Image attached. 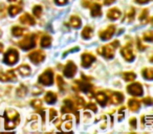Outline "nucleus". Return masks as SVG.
Masks as SVG:
<instances>
[{
    "mask_svg": "<svg viewBox=\"0 0 153 134\" xmlns=\"http://www.w3.org/2000/svg\"><path fill=\"white\" fill-rule=\"evenodd\" d=\"M149 1H151V0H135V2L140 3V4H145V3L149 2Z\"/></svg>",
    "mask_w": 153,
    "mask_h": 134,
    "instance_id": "nucleus-48",
    "label": "nucleus"
},
{
    "mask_svg": "<svg viewBox=\"0 0 153 134\" xmlns=\"http://www.w3.org/2000/svg\"><path fill=\"white\" fill-rule=\"evenodd\" d=\"M127 91H128V93H130L131 96H140L143 94V87L140 83H133L128 86Z\"/></svg>",
    "mask_w": 153,
    "mask_h": 134,
    "instance_id": "nucleus-8",
    "label": "nucleus"
},
{
    "mask_svg": "<svg viewBox=\"0 0 153 134\" xmlns=\"http://www.w3.org/2000/svg\"><path fill=\"white\" fill-rule=\"evenodd\" d=\"M24 28L22 27H19V26H14L13 28H12V34H13V36L15 37H20L22 36V35L24 34Z\"/></svg>",
    "mask_w": 153,
    "mask_h": 134,
    "instance_id": "nucleus-31",
    "label": "nucleus"
},
{
    "mask_svg": "<svg viewBox=\"0 0 153 134\" xmlns=\"http://www.w3.org/2000/svg\"><path fill=\"white\" fill-rule=\"evenodd\" d=\"M74 104L76 109H81V108H83V107H85V101L82 98H80V96H76V98H74Z\"/></svg>",
    "mask_w": 153,
    "mask_h": 134,
    "instance_id": "nucleus-28",
    "label": "nucleus"
},
{
    "mask_svg": "<svg viewBox=\"0 0 153 134\" xmlns=\"http://www.w3.org/2000/svg\"><path fill=\"white\" fill-rule=\"evenodd\" d=\"M26 92H27V88L25 87V86L22 84V85L19 86V88L17 89V96H24L26 94Z\"/></svg>",
    "mask_w": 153,
    "mask_h": 134,
    "instance_id": "nucleus-35",
    "label": "nucleus"
},
{
    "mask_svg": "<svg viewBox=\"0 0 153 134\" xmlns=\"http://www.w3.org/2000/svg\"><path fill=\"white\" fill-rule=\"evenodd\" d=\"M122 77H123V79L125 80L126 82H132L135 80L136 76L134 73H131V71H128V73H124L123 75H122Z\"/></svg>",
    "mask_w": 153,
    "mask_h": 134,
    "instance_id": "nucleus-27",
    "label": "nucleus"
},
{
    "mask_svg": "<svg viewBox=\"0 0 153 134\" xmlns=\"http://www.w3.org/2000/svg\"><path fill=\"white\" fill-rule=\"evenodd\" d=\"M148 20H149V11L147 9H145V10H143L140 15V21L142 22V23H147Z\"/></svg>",
    "mask_w": 153,
    "mask_h": 134,
    "instance_id": "nucleus-30",
    "label": "nucleus"
},
{
    "mask_svg": "<svg viewBox=\"0 0 153 134\" xmlns=\"http://www.w3.org/2000/svg\"><path fill=\"white\" fill-rule=\"evenodd\" d=\"M134 17H135V10H134L133 7H130V9L128 10L127 13H126V18H127V21L128 22L133 21Z\"/></svg>",
    "mask_w": 153,
    "mask_h": 134,
    "instance_id": "nucleus-32",
    "label": "nucleus"
},
{
    "mask_svg": "<svg viewBox=\"0 0 153 134\" xmlns=\"http://www.w3.org/2000/svg\"><path fill=\"white\" fill-rule=\"evenodd\" d=\"M128 107L131 111H137L140 107V101L135 100V98H131V100L128 101Z\"/></svg>",
    "mask_w": 153,
    "mask_h": 134,
    "instance_id": "nucleus-19",
    "label": "nucleus"
},
{
    "mask_svg": "<svg viewBox=\"0 0 153 134\" xmlns=\"http://www.w3.org/2000/svg\"><path fill=\"white\" fill-rule=\"evenodd\" d=\"M129 123H130V126H131L132 128H136V125H137V121H136V118H134V117L130 118Z\"/></svg>",
    "mask_w": 153,
    "mask_h": 134,
    "instance_id": "nucleus-43",
    "label": "nucleus"
},
{
    "mask_svg": "<svg viewBox=\"0 0 153 134\" xmlns=\"http://www.w3.org/2000/svg\"><path fill=\"white\" fill-rule=\"evenodd\" d=\"M42 92V89L41 88H37V87H34L33 88V94H40Z\"/></svg>",
    "mask_w": 153,
    "mask_h": 134,
    "instance_id": "nucleus-44",
    "label": "nucleus"
},
{
    "mask_svg": "<svg viewBox=\"0 0 153 134\" xmlns=\"http://www.w3.org/2000/svg\"><path fill=\"white\" fill-rule=\"evenodd\" d=\"M96 61V57H94L92 53H85L82 55L81 57V64L83 67H85V68H87V67H89L90 65H91L94 62Z\"/></svg>",
    "mask_w": 153,
    "mask_h": 134,
    "instance_id": "nucleus-11",
    "label": "nucleus"
},
{
    "mask_svg": "<svg viewBox=\"0 0 153 134\" xmlns=\"http://www.w3.org/2000/svg\"><path fill=\"white\" fill-rule=\"evenodd\" d=\"M143 103H144L146 106H151L152 105V98H150V96H147V98H143Z\"/></svg>",
    "mask_w": 153,
    "mask_h": 134,
    "instance_id": "nucleus-39",
    "label": "nucleus"
},
{
    "mask_svg": "<svg viewBox=\"0 0 153 134\" xmlns=\"http://www.w3.org/2000/svg\"><path fill=\"white\" fill-rule=\"evenodd\" d=\"M21 10L22 9L19 5H11V7H9V14L12 17H14V16H16L17 14H19L20 12H21Z\"/></svg>",
    "mask_w": 153,
    "mask_h": 134,
    "instance_id": "nucleus-29",
    "label": "nucleus"
},
{
    "mask_svg": "<svg viewBox=\"0 0 153 134\" xmlns=\"http://www.w3.org/2000/svg\"><path fill=\"white\" fill-rule=\"evenodd\" d=\"M2 51H3V44L0 43V53H2Z\"/></svg>",
    "mask_w": 153,
    "mask_h": 134,
    "instance_id": "nucleus-50",
    "label": "nucleus"
},
{
    "mask_svg": "<svg viewBox=\"0 0 153 134\" xmlns=\"http://www.w3.org/2000/svg\"><path fill=\"white\" fill-rule=\"evenodd\" d=\"M107 17L111 20H117L121 17V12H120V10L117 9V7H113V9H111L108 11V13H107Z\"/></svg>",
    "mask_w": 153,
    "mask_h": 134,
    "instance_id": "nucleus-18",
    "label": "nucleus"
},
{
    "mask_svg": "<svg viewBox=\"0 0 153 134\" xmlns=\"http://www.w3.org/2000/svg\"><path fill=\"white\" fill-rule=\"evenodd\" d=\"M86 108L87 109H90V110L94 111V112H97V106L94 104V103H89V104L86 106Z\"/></svg>",
    "mask_w": 153,
    "mask_h": 134,
    "instance_id": "nucleus-42",
    "label": "nucleus"
},
{
    "mask_svg": "<svg viewBox=\"0 0 153 134\" xmlns=\"http://www.w3.org/2000/svg\"><path fill=\"white\" fill-rule=\"evenodd\" d=\"M114 32H115V26L114 25H109L106 30L100 33V38L104 41L109 40V39H111V37L114 35Z\"/></svg>",
    "mask_w": 153,
    "mask_h": 134,
    "instance_id": "nucleus-12",
    "label": "nucleus"
},
{
    "mask_svg": "<svg viewBox=\"0 0 153 134\" xmlns=\"http://www.w3.org/2000/svg\"><path fill=\"white\" fill-rule=\"evenodd\" d=\"M57 82H58V86H59V88L62 90V91H64V81H63V79H62L61 76H58L57 77Z\"/></svg>",
    "mask_w": 153,
    "mask_h": 134,
    "instance_id": "nucleus-37",
    "label": "nucleus"
},
{
    "mask_svg": "<svg viewBox=\"0 0 153 134\" xmlns=\"http://www.w3.org/2000/svg\"><path fill=\"white\" fill-rule=\"evenodd\" d=\"M151 121H152V117L151 116H143V124L151 125Z\"/></svg>",
    "mask_w": 153,
    "mask_h": 134,
    "instance_id": "nucleus-41",
    "label": "nucleus"
},
{
    "mask_svg": "<svg viewBox=\"0 0 153 134\" xmlns=\"http://www.w3.org/2000/svg\"><path fill=\"white\" fill-rule=\"evenodd\" d=\"M30 105H32V107L34 109H36V110H41L42 109V101L40 100H33L32 103H30Z\"/></svg>",
    "mask_w": 153,
    "mask_h": 134,
    "instance_id": "nucleus-33",
    "label": "nucleus"
},
{
    "mask_svg": "<svg viewBox=\"0 0 153 134\" xmlns=\"http://www.w3.org/2000/svg\"><path fill=\"white\" fill-rule=\"evenodd\" d=\"M98 53L105 57L106 59H112L114 57V47L111 44L101 46L98 48Z\"/></svg>",
    "mask_w": 153,
    "mask_h": 134,
    "instance_id": "nucleus-6",
    "label": "nucleus"
},
{
    "mask_svg": "<svg viewBox=\"0 0 153 134\" xmlns=\"http://www.w3.org/2000/svg\"><path fill=\"white\" fill-rule=\"evenodd\" d=\"M18 71L21 76L23 77H27V76L30 75V67L28 65H21L18 68Z\"/></svg>",
    "mask_w": 153,
    "mask_h": 134,
    "instance_id": "nucleus-24",
    "label": "nucleus"
},
{
    "mask_svg": "<svg viewBox=\"0 0 153 134\" xmlns=\"http://www.w3.org/2000/svg\"><path fill=\"white\" fill-rule=\"evenodd\" d=\"M114 1L115 0H104V4L105 5H110V4H112Z\"/></svg>",
    "mask_w": 153,
    "mask_h": 134,
    "instance_id": "nucleus-47",
    "label": "nucleus"
},
{
    "mask_svg": "<svg viewBox=\"0 0 153 134\" xmlns=\"http://www.w3.org/2000/svg\"><path fill=\"white\" fill-rule=\"evenodd\" d=\"M65 127H66V130L70 129V128H71V121H67V123H65Z\"/></svg>",
    "mask_w": 153,
    "mask_h": 134,
    "instance_id": "nucleus-49",
    "label": "nucleus"
},
{
    "mask_svg": "<svg viewBox=\"0 0 153 134\" xmlns=\"http://www.w3.org/2000/svg\"><path fill=\"white\" fill-rule=\"evenodd\" d=\"M76 73V64L74 63L72 61H69L66 66L64 67V70H63V75L65 76L66 78H72Z\"/></svg>",
    "mask_w": 153,
    "mask_h": 134,
    "instance_id": "nucleus-9",
    "label": "nucleus"
},
{
    "mask_svg": "<svg viewBox=\"0 0 153 134\" xmlns=\"http://www.w3.org/2000/svg\"><path fill=\"white\" fill-rule=\"evenodd\" d=\"M0 36H1V32H0Z\"/></svg>",
    "mask_w": 153,
    "mask_h": 134,
    "instance_id": "nucleus-52",
    "label": "nucleus"
},
{
    "mask_svg": "<svg viewBox=\"0 0 153 134\" xmlns=\"http://www.w3.org/2000/svg\"><path fill=\"white\" fill-rule=\"evenodd\" d=\"M137 46H138V49H140V50H145V48H146V46H144V45L142 44L140 39H137Z\"/></svg>",
    "mask_w": 153,
    "mask_h": 134,
    "instance_id": "nucleus-46",
    "label": "nucleus"
},
{
    "mask_svg": "<svg viewBox=\"0 0 153 134\" xmlns=\"http://www.w3.org/2000/svg\"><path fill=\"white\" fill-rule=\"evenodd\" d=\"M94 96H96V100L98 101V103L101 105V106L102 107L106 106V104H107V102H108L109 98L105 92H97V93L94 94Z\"/></svg>",
    "mask_w": 153,
    "mask_h": 134,
    "instance_id": "nucleus-16",
    "label": "nucleus"
},
{
    "mask_svg": "<svg viewBox=\"0 0 153 134\" xmlns=\"http://www.w3.org/2000/svg\"><path fill=\"white\" fill-rule=\"evenodd\" d=\"M18 59H19V53H18V51L14 48H10L9 50L5 53L3 61H4V63L7 64V65H15L18 62Z\"/></svg>",
    "mask_w": 153,
    "mask_h": 134,
    "instance_id": "nucleus-3",
    "label": "nucleus"
},
{
    "mask_svg": "<svg viewBox=\"0 0 153 134\" xmlns=\"http://www.w3.org/2000/svg\"><path fill=\"white\" fill-rule=\"evenodd\" d=\"M121 53H122V56H123L124 59H125L126 61L132 62L134 60V53H133V51H132V49L130 48V47H128V45L122 48Z\"/></svg>",
    "mask_w": 153,
    "mask_h": 134,
    "instance_id": "nucleus-14",
    "label": "nucleus"
},
{
    "mask_svg": "<svg viewBox=\"0 0 153 134\" xmlns=\"http://www.w3.org/2000/svg\"><path fill=\"white\" fill-rule=\"evenodd\" d=\"M10 2H13V1H16V0H9Z\"/></svg>",
    "mask_w": 153,
    "mask_h": 134,
    "instance_id": "nucleus-51",
    "label": "nucleus"
},
{
    "mask_svg": "<svg viewBox=\"0 0 153 134\" xmlns=\"http://www.w3.org/2000/svg\"><path fill=\"white\" fill-rule=\"evenodd\" d=\"M28 58H30V60L34 64H39L44 60L45 55L42 50H34L33 53H30L28 55Z\"/></svg>",
    "mask_w": 153,
    "mask_h": 134,
    "instance_id": "nucleus-10",
    "label": "nucleus"
},
{
    "mask_svg": "<svg viewBox=\"0 0 153 134\" xmlns=\"http://www.w3.org/2000/svg\"><path fill=\"white\" fill-rule=\"evenodd\" d=\"M20 22L22 24H25V25H34L36 21H35L34 17H32L30 14H23L20 17Z\"/></svg>",
    "mask_w": 153,
    "mask_h": 134,
    "instance_id": "nucleus-17",
    "label": "nucleus"
},
{
    "mask_svg": "<svg viewBox=\"0 0 153 134\" xmlns=\"http://www.w3.org/2000/svg\"><path fill=\"white\" fill-rule=\"evenodd\" d=\"M109 98H110L111 103L114 105H117V104H121L122 102L124 101V96L121 93V92H110L109 94Z\"/></svg>",
    "mask_w": 153,
    "mask_h": 134,
    "instance_id": "nucleus-15",
    "label": "nucleus"
},
{
    "mask_svg": "<svg viewBox=\"0 0 153 134\" xmlns=\"http://www.w3.org/2000/svg\"><path fill=\"white\" fill-rule=\"evenodd\" d=\"M69 23L74 28H79L80 26H81L82 22H81V19H80L79 17H76V16H72L69 20Z\"/></svg>",
    "mask_w": 153,
    "mask_h": 134,
    "instance_id": "nucleus-23",
    "label": "nucleus"
},
{
    "mask_svg": "<svg viewBox=\"0 0 153 134\" xmlns=\"http://www.w3.org/2000/svg\"><path fill=\"white\" fill-rule=\"evenodd\" d=\"M56 117H57V111H56L55 109H51V110H49V119L53 121L56 119Z\"/></svg>",
    "mask_w": 153,
    "mask_h": 134,
    "instance_id": "nucleus-38",
    "label": "nucleus"
},
{
    "mask_svg": "<svg viewBox=\"0 0 153 134\" xmlns=\"http://www.w3.org/2000/svg\"><path fill=\"white\" fill-rule=\"evenodd\" d=\"M0 81L2 82L16 81V75L14 73V70H7L5 73H0Z\"/></svg>",
    "mask_w": 153,
    "mask_h": 134,
    "instance_id": "nucleus-13",
    "label": "nucleus"
},
{
    "mask_svg": "<svg viewBox=\"0 0 153 134\" xmlns=\"http://www.w3.org/2000/svg\"><path fill=\"white\" fill-rule=\"evenodd\" d=\"M20 123V115L14 109H7L4 112V127L7 130H13Z\"/></svg>",
    "mask_w": 153,
    "mask_h": 134,
    "instance_id": "nucleus-1",
    "label": "nucleus"
},
{
    "mask_svg": "<svg viewBox=\"0 0 153 134\" xmlns=\"http://www.w3.org/2000/svg\"><path fill=\"white\" fill-rule=\"evenodd\" d=\"M68 0H55V2L57 3L58 5H64L67 3Z\"/></svg>",
    "mask_w": 153,
    "mask_h": 134,
    "instance_id": "nucleus-45",
    "label": "nucleus"
},
{
    "mask_svg": "<svg viewBox=\"0 0 153 134\" xmlns=\"http://www.w3.org/2000/svg\"><path fill=\"white\" fill-rule=\"evenodd\" d=\"M36 41H37V35L36 34H30L21 40L18 45H19L20 48L24 49V50H28V49H32L36 46Z\"/></svg>",
    "mask_w": 153,
    "mask_h": 134,
    "instance_id": "nucleus-2",
    "label": "nucleus"
},
{
    "mask_svg": "<svg viewBox=\"0 0 153 134\" xmlns=\"http://www.w3.org/2000/svg\"><path fill=\"white\" fill-rule=\"evenodd\" d=\"M82 78H83V80L76 81V82H74V84L78 86V89H79V90L85 92V93H88V92H90L92 90V85L86 81V80H87V78H86L84 75H82Z\"/></svg>",
    "mask_w": 153,
    "mask_h": 134,
    "instance_id": "nucleus-7",
    "label": "nucleus"
},
{
    "mask_svg": "<svg viewBox=\"0 0 153 134\" xmlns=\"http://www.w3.org/2000/svg\"><path fill=\"white\" fill-rule=\"evenodd\" d=\"M144 40L147 42H151L153 40V33L152 32H147L144 34Z\"/></svg>",
    "mask_w": 153,
    "mask_h": 134,
    "instance_id": "nucleus-36",
    "label": "nucleus"
},
{
    "mask_svg": "<svg viewBox=\"0 0 153 134\" xmlns=\"http://www.w3.org/2000/svg\"><path fill=\"white\" fill-rule=\"evenodd\" d=\"M44 100L47 104H55L56 101H57V94H56L55 92L48 91L46 93V96H45Z\"/></svg>",
    "mask_w": 153,
    "mask_h": 134,
    "instance_id": "nucleus-21",
    "label": "nucleus"
},
{
    "mask_svg": "<svg viewBox=\"0 0 153 134\" xmlns=\"http://www.w3.org/2000/svg\"><path fill=\"white\" fill-rule=\"evenodd\" d=\"M90 7H91L92 17H99V16L102 15V10H101V5L99 3H94Z\"/></svg>",
    "mask_w": 153,
    "mask_h": 134,
    "instance_id": "nucleus-20",
    "label": "nucleus"
},
{
    "mask_svg": "<svg viewBox=\"0 0 153 134\" xmlns=\"http://www.w3.org/2000/svg\"><path fill=\"white\" fill-rule=\"evenodd\" d=\"M62 112L63 113H74L76 117V121H79V112L76 110L74 101L69 100V98L64 100V105H63V107H62Z\"/></svg>",
    "mask_w": 153,
    "mask_h": 134,
    "instance_id": "nucleus-4",
    "label": "nucleus"
},
{
    "mask_svg": "<svg viewBox=\"0 0 153 134\" xmlns=\"http://www.w3.org/2000/svg\"><path fill=\"white\" fill-rule=\"evenodd\" d=\"M39 83L42 84V85L45 86H49L53 84V71L51 69H47L46 71L42 73L39 78Z\"/></svg>",
    "mask_w": 153,
    "mask_h": 134,
    "instance_id": "nucleus-5",
    "label": "nucleus"
},
{
    "mask_svg": "<svg viewBox=\"0 0 153 134\" xmlns=\"http://www.w3.org/2000/svg\"><path fill=\"white\" fill-rule=\"evenodd\" d=\"M82 4L85 7H89L94 4V2H92V0H83V1H82Z\"/></svg>",
    "mask_w": 153,
    "mask_h": 134,
    "instance_id": "nucleus-40",
    "label": "nucleus"
},
{
    "mask_svg": "<svg viewBox=\"0 0 153 134\" xmlns=\"http://www.w3.org/2000/svg\"><path fill=\"white\" fill-rule=\"evenodd\" d=\"M94 35V30L90 26H86L84 27V30H82V37L84 39H90Z\"/></svg>",
    "mask_w": 153,
    "mask_h": 134,
    "instance_id": "nucleus-25",
    "label": "nucleus"
},
{
    "mask_svg": "<svg viewBox=\"0 0 153 134\" xmlns=\"http://www.w3.org/2000/svg\"><path fill=\"white\" fill-rule=\"evenodd\" d=\"M51 38L48 36V35H44V36L41 38V41H40L41 47L46 48V47L51 46Z\"/></svg>",
    "mask_w": 153,
    "mask_h": 134,
    "instance_id": "nucleus-22",
    "label": "nucleus"
},
{
    "mask_svg": "<svg viewBox=\"0 0 153 134\" xmlns=\"http://www.w3.org/2000/svg\"><path fill=\"white\" fill-rule=\"evenodd\" d=\"M42 12H43V10H42V7H41V5H35L34 9H33V13H34L35 17H37V18L41 17Z\"/></svg>",
    "mask_w": 153,
    "mask_h": 134,
    "instance_id": "nucleus-34",
    "label": "nucleus"
},
{
    "mask_svg": "<svg viewBox=\"0 0 153 134\" xmlns=\"http://www.w3.org/2000/svg\"><path fill=\"white\" fill-rule=\"evenodd\" d=\"M142 73H143V77L145 79L149 80V81H151L153 79V69L151 67H147V68L143 69Z\"/></svg>",
    "mask_w": 153,
    "mask_h": 134,
    "instance_id": "nucleus-26",
    "label": "nucleus"
}]
</instances>
